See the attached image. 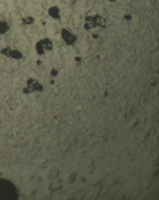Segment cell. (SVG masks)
<instances>
[{"label":"cell","instance_id":"cell-4","mask_svg":"<svg viewBox=\"0 0 159 200\" xmlns=\"http://www.w3.org/2000/svg\"><path fill=\"white\" fill-rule=\"evenodd\" d=\"M62 36L66 43L68 45H72L76 40V37L66 29H62Z\"/></svg>","mask_w":159,"mask_h":200},{"label":"cell","instance_id":"cell-7","mask_svg":"<svg viewBox=\"0 0 159 200\" xmlns=\"http://www.w3.org/2000/svg\"><path fill=\"white\" fill-rule=\"evenodd\" d=\"M9 25L5 21H0V34H4L9 31Z\"/></svg>","mask_w":159,"mask_h":200},{"label":"cell","instance_id":"cell-9","mask_svg":"<svg viewBox=\"0 0 159 200\" xmlns=\"http://www.w3.org/2000/svg\"><path fill=\"white\" fill-rule=\"evenodd\" d=\"M57 72L56 70L53 69L51 72V75L53 76H56L57 75Z\"/></svg>","mask_w":159,"mask_h":200},{"label":"cell","instance_id":"cell-5","mask_svg":"<svg viewBox=\"0 0 159 200\" xmlns=\"http://www.w3.org/2000/svg\"><path fill=\"white\" fill-rule=\"evenodd\" d=\"M59 9L57 6H53L50 8L48 10V13L51 17L55 19H59L60 16L59 14Z\"/></svg>","mask_w":159,"mask_h":200},{"label":"cell","instance_id":"cell-1","mask_svg":"<svg viewBox=\"0 0 159 200\" xmlns=\"http://www.w3.org/2000/svg\"><path fill=\"white\" fill-rule=\"evenodd\" d=\"M53 48L52 42L48 38H44L41 39L37 42L36 44V50L39 55L44 54V49L50 51Z\"/></svg>","mask_w":159,"mask_h":200},{"label":"cell","instance_id":"cell-8","mask_svg":"<svg viewBox=\"0 0 159 200\" xmlns=\"http://www.w3.org/2000/svg\"><path fill=\"white\" fill-rule=\"evenodd\" d=\"M22 21L23 23L26 25H31L34 23L35 19L31 16H28L27 17H24L22 18Z\"/></svg>","mask_w":159,"mask_h":200},{"label":"cell","instance_id":"cell-2","mask_svg":"<svg viewBox=\"0 0 159 200\" xmlns=\"http://www.w3.org/2000/svg\"><path fill=\"white\" fill-rule=\"evenodd\" d=\"M28 87L23 89L24 93H29L35 90L41 91L44 89V87L38 82L36 79H29L27 82Z\"/></svg>","mask_w":159,"mask_h":200},{"label":"cell","instance_id":"cell-6","mask_svg":"<svg viewBox=\"0 0 159 200\" xmlns=\"http://www.w3.org/2000/svg\"><path fill=\"white\" fill-rule=\"evenodd\" d=\"M91 21H93L96 25L101 27H104L106 23L105 20L99 15H96L93 17H92Z\"/></svg>","mask_w":159,"mask_h":200},{"label":"cell","instance_id":"cell-10","mask_svg":"<svg viewBox=\"0 0 159 200\" xmlns=\"http://www.w3.org/2000/svg\"><path fill=\"white\" fill-rule=\"evenodd\" d=\"M131 16L129 15H126L125 16V18L127 20H130V19L131 18Z\"/></svg>","mask_w":159,"mask_h":200},{"label":"cell","instance_id":"cell-11","mask_svg":"<svg viewBox=\"0 0 159 200\" xmlns=\"http://www.w3.org/2000/svg\"><path fill=\"white\" fill-rule=\"evenodd\" d=\"M111 1H115V0H110Z\"/></svg>","mask_w":159,"mask_h":200},{"label":"cell","instance_id":"cell-3","mask_svg":"<svg viewBox=\"0 0 159 200\" xmlns=\"http://www.w3.org/2000/svg\"><path fill=\"white\" fill-rule=\"evenodd\" d=\"M1 53L9 58H12L16 60L22 59L23 55L21 51L16 50H11L10 47H8L1 51Z\"/></svg>","mask_w":159,"mask_h":200}]
</instances>
